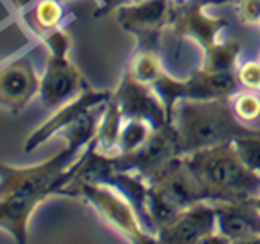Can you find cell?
I'll list each match as a JSON object with an SVG mask.
<instances>
[{
	"instance_id": "6da1fadb",
	"label": "cell",
	"mask_w": 260,
	"mask_h": 244,
	"mask_svg": "<svg viewBox=\"0 0 260 244\" xmlns=\"http://www.w3.org/2000/svg\"><path fill=\"white\" fill-rule=\"evenodd\" d=\"M100 119L94 109L65 127L67 145L38 165L11 167L0 163V228L8 230L16 242L27 240V223L32 210L49 195L65 194L63 188L76 177L81 158L74 167L69 165L81 146L94 143Z\"/></svg>"
},
{
	"instance_id": "7a4b0ae2",
	"label": "cell",
	"mask_w": 260,
	"mask_h": 244,
	"mask_svg": "<svg viewBox=\"0 0 260 244\" xmlns=\"http://www.w3.org/2000/svg\"><path fill=\"white\" fill-rule=\"evenodd\" d=\"M183 159L204 199L242 203L260 197V172L244 163L232 141L184 154Z\"/></svg>"
},
{
	"instance_id": "3957f363",
	"label": "cell",
	"mask_w": 260,
	"mask_h": 244,
	"mask_svg": "<svg viewBox=\"0 0 260 244\" xmlns=\"http://www.w3.org/2000/svg\"><path fill=\"white\" fill-rule=\"evenodd\" d=\"M172 123L183 156L230 143L253 130L237 119L230 98H183L172 109Z\"/></svg>"
},
{
	"instance_id": "277c9868",
	"label": "cell",
	"mask_w": 260,
	"mask_h": 244,
	"mask_svg": "<svg viewBox=\"0 0 260 244\" xmlns=\"http://www.w3.org/2000/svg\"><path fill=\"white\" fill-rule=\"evenodd\" d=\"M203 199V192L184 165L183 156H177L148 181L145 197L146 224L154 226V232L157 233L181 211Z\"/></svg>"
},
{
	"instance_id": "5b68a950",
	"label": "cell",
	"mask_w": 260,
	"mask_h": 244,
	"mask_svg": "<svg viewBox=\"0 0 260 244\" xmlns=\"http://www.w3.org/2000/svg\"><path fill=\"white\" fill-rule=\"evenodd\" d=\"M49 60L42 76L40 100L45 109H60L83 90V76L69 56L71 37L63 29H54L45 37Z\"/></svg>"
},
{
	"instance_id": "8992f818",
	"label": "cell",
	"mask_w": 260,
	"mask_h": 244,
	"mask_svg": "<svg viewBox=\"0 0 260 244\" xmlns=\"http://www.w3.org/2000/svg\"><path fill=\"white\" fill-rule=\"evenodd\" d=\"M76 194L85 195V199L100 211V216L128 240L139 244L157 240L152 230L143 226L138 208L116 187L109 183H96V181L80 179Z\"/></svg>"
},
{
	"instance_id": "52a82bcc",
	"label": "cell",
	"mask_w": 260,
	"mask_h": 244,
	"mask_svg": "<svg viewBox=\"0 0 260 244\" xmlns=\"http://www.w3.org/2000/svg\"><path fill=\"white\" fill-rule=\"evenodd\" d=\"M112 98L118 103L123 118L145 119V121H150L155 129L172 121L170 109L155 93L154 87L141 83L130 74H125L121 85L112 94Z\"/></svg>"
},
{
	"instance_id": "ba28073f",
	"label": "cell",
	"mask_w": 260,
	"mask_h": 244,
	"mask_svg": "<svg viewBox=\"0 0 260 244\" xmlns=\"http://www.w3.org/2000/svg\"><path fill=\"white\" fill-rule=\"evenodd\" d=\"M217 232L215 203L203 199L183 210L168 226L157 232L161 242H211Z\"/></svg>"
},
{
	"instance_id": "9c48e42d",
	"label": "cell",
	"mask_w": 260,
	"mask_h": 244,
	"mask_svg": "<svg viewBox=\"0 0 260 244\" xmlns=\"http://www.w3.org/2000/svg\"><path fill=\"white\" fill-rule=\"evenodd\" d=\"M215 217L211 242H260V211L253 201L215 203Z\"/></svg>"
},
{
	"instance_id": "30bf717a",
	"label": "cell",
	"mask_w": 260,
	"mask_h": 244,
	"mask_svg": "<svg viewBox=\"0 0 260 244\" xmlns=\"http://www.w3.org/2000/svg\"><path fill=\"white\" fill-rule=\"evenodd\" d=\"M110 98H112V94L107 93V90H96V89H90V87H83V90H81L76 98H73L71 102L61 105L60 110L54 114L53 118H49V121L40 125L31 136H29L24 145V150L27 152V154L35 152L42 143L47 141L53 134L63 130L65 127H69L71 123L76 121L81 116H85L90 110L105 105Z\"/></svg>"
},
{
	"instance_id": "8fae6325",
	"label": "cell",
	"mask_w": 260,
	"mask_h": 244,
	"mask_svg": "<svg viewBox=\"0 0 260 244\" xmlns=\"http://www.w3.org/2000/svg\"><path fill=\"white\" fill-rule=\"evenodd\" d=\"M42 78L27 58L13 60L0 67V105L20 112L32 98L40 94Z\"/></svg>"
},
{
	"instance_id": "7c38bea8",
	"label": "cell",
	"mask_w": 260,
	"mask_h": 244,
	"mask_svg": "<svg viewBox=\"0 0 260 244\" xmlns=\"http://www.w3.org/2000/svg\"><path fill=\"white\" fill-rule=\"evenodd\" d=\"M174 29L175 37H181L184 40H195L201 47L208 49L211 44L220 40V33L226 27V22L222 18H213V16L204 13V6L197 2H184L177 6L170 24Z\"/></svg>"
},
{
	"instance_id": "4fadbf2b",
	"label": "cell",
	"mask_w": 260,
	"mask_h": 244,
	"mask_svg": "<svg viewBox=\"0 0 260 244\" xmlns=\"http://www.w3.org/2000/svg\"><path fill=\"white\" fill-rule=\"evenodd\" d=\"M175 8L172 0H134L118 9V20L139 37H150L152 33L167 29Z\"/></svg>"
},
{
	"instance_id": "5bb4252c",
	"label": "cell",
	"mask_w": 260,
	"mask_h": 244,
	"mask_svg": "<svg viewBox=\"0 0 260 244\" xmlns=\"http://www.w3.org/2000/svg\"><path fill=\"white\" fill-rule=\"evenodd\" d=\"M240 89L237 71H208L201 67L197 73L181 80L183 98H232Z\"/></svg>"
},
{
	"instance_id": "9a60e30c",
	"label": "cell",
	"mask_w": 260,
	"mask_h": 244,
	"mask_svg": "<svg viewBox=\"0 0 260 244\" xmlns=\"http://www.w3.org/2000/svg\"><path fill=\"white\" fill-rule=\"evenodd\" d=\"M123 119L125 118H123L118 103L114 102V98H110L105 105V110L102 112V119H100V127H98V141L94 143L96 148L102 150V154L116 156Z\"/></svg>"
},
{
	"instance_id": "2e32d148",
	"label": "cell",
	"mask_w": 260,
	"mask_h": 244,
	"mask_svg": "<svg viewBox=\"0 0 260 244\" xmlns=\"http://www.w3.org/2000/svg\"><path fill=\"white\" fill-rule=\"evenodd\" d=\"M240 44L235 40H217L204 49L203 65L208 71H237Z\"/></svg>"
},
{
	"instance_id": "e0dca14e",
	"label": "cell",
	"mask_w": 260,
	"mask_h": 244,
	"mask_svg": "<svg viewBox=\"0 0 260 244\" xmlns=\"http://www.w3.org/2000/svg\"><path fill=\"white\" fill-rule=\"evenodd\" d=\"M154 129L155 127L150 121L125 118L121 127V134H119L118 154H132V152L139 150L150 139Z\"/></svg>"
},
{
	"instance_id": "ac0fdd59",
	"label": "cell",
	"mask_w": 260,
	"mask_h": 244,
	"mask_svg": "<svg viewBox=\"0 0 260 244\" xmlns=\"http://www.w3.org/2000/svg\"><path fill=\"white\" fill-rule=\"evenodd\" d=\"M63 20V8L58 0H40L29 11L27 22L37 33H53Z\"/></svg>"
},
{
	"instance_id": "d6986e66",
	"label": "cell",
	"mask_w": 260,
	"mask_h": 244,
	"mask_svg": "<svg viewBox=\"0 0 260 244\" xmlns=\"http://www.w3.org/2000/svg\"><path fill=\"white\" fill-rule=\"evenodd\" d=\"M128 74L141 83L154 85L155 81L165 74V69H162V62L157 54L152 53V51H141L130 62Z\"/></svg>"
},
{
	"instance_id": "ffe728a7",
	"label": "cell",
	"mask_w": 260,
	"mask_h": 244,
	"mask_svg": "<svg viewBox=\"0 0 260 244\" xmlns=\"http://www.w3.org/2000/svg\"><path fill=\"white\" fill-rule=\"evenodd\" d=\"M230 103L237 119L244 125L260 118V90L239 89L230 98Z\"/></svg>"
},
{
	"instance_id": "44dd1931",
	"label": "cell",
	"mask_w": 260,
	"mask_h": 244,
	"mask_svg": "<svg viewBox=\"0 0 260 244\" xmlns=\"http://www.w3.org/2000/svg\"><path fill=\"white\" fill-rule=\"evenodd\" d=\"M233 146L237 148L239 156L249 168L260 172V132L249 130L246 134H240L233 139Z\"/></svg>"
},
{
	"instance_id": "7402d4cb",
	"label": "cell",
	"mask_w": 260,
	"mask_h": 244,
	"mask_svg": "<svg viewBox=\"0 0 260 244\" xmlns=\"http://www.w3.org/2000/svg\"><path fill=\"white\" fill-rule=\"evenodd\" d=\"M235 18L249 29H260V0H232Z\"/></svg>"
},
{
	"instance_id": "603a6c76",
	"label": "cell",
	"mask_w": 260,
	"mask_h": 244,
	"mask_svg": "<svg viewBox=\"0 0 260 244\" xmlns=\"http://www.w3.org/2000/svg\"><path fill=\"white\" fill-rule=\"evenodd\" d=\"M237 80L242 89L260 90V58L246 60L237 67Z\"/></svg>"
},
{
	"instance_id": "cb8c5ba5",
	"label": "cell",
	"mask_w": 260,
	"mask_h": 244,
	"mask_svg": "<svg viewBox=\"0 0 260 244\" xmlns=\"http://www.w3.org/2000/svg\"><path fill=\"white\" fill-rule=\"evenodd\" d=\"M201 6H208V4H224V2H232V0H193Z\"/></svg>"
},
{
	"instance_id": "d4e9b609",
	"label": "cell",
	"mask_w": 260,
	"mask_h": 244,
	"mask_svg": "<svg viewBox=\"0 0 260 244\" xmlns=\"http://www.w3.org/2000/svg\"><path fill=\"white\" fill-rule=\"evenodd\" d=\"M175 6H181V4H184V2H188V0H172Z\"/></svg>"
},
{
	"instance_id": "484cf974",
	"label": "cell",
	"mask_w": 260,
	"mask_h": 244,
	"mask_svg": "<svg viewBox=\"0 0 260 244\" xmlns=\"http://www.w3.org/2000/svg\"><path fill=\"white\" fill-rule=\"evenodd\" d=\"M253 203H255V206L258 208V211H260V197H256V199L253 201Z\"/></svg>"
},
{
	"instance_id": "4316f807",
	"label": "cell",
	"mask_w": 260,
	"mask_h": 244,
	"mask_svg": "<svg viewBox=\"0 0 260 244\" xmlns=\"http://www.w3.org/2000/svg\"><path fill=\"white\" fill-rule=\"evenodd\" d=\"M258 58H260V54H258Z\"/></svg>"
}]
</instances>
